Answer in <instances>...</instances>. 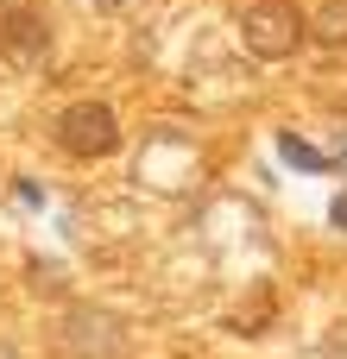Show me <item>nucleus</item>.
Segmentation results:
<instances>
[{
    "instance_id": "nucleus-7",
    "label": "nucleus",
    "mask_w": 347,
    "mask_h": 359,
    "mask_svg": "<svg viewBox=\"0 0 347 359\" xmlns=\"http://www.w3.org/2000/svg\"><path fill=\"white\" fill-rule=\"evenodd\" d=\"M335 227H347V202H335Z\"/></svg>"
},
{
    "instance_id": "nucleus-6",
    "label": "nucleus",
    "mask_w": 347,
    "mask_h": 359,
    "mask_svg": "<svg viewBox=\"0 0 347 359\" xmlns=\"http://www.w3.org/2000/svg\"><path fill=\"white\" fill-rule=\"evenodd\" d=\"M316 32H322V38H341V32H347V6H341V0H335V6H322Z\"/></svg>"
},
{
    "instance_id": "nucleus-3",
    "label": "nucleus",
    "mask_w": 347,
    "mask_h": 359,
    "mask_svg": "<svg viewBox=\"0 0 347 359\" xmlns=\"http://www.w3.org/2000/svg\"><path fill=\"white\" fill-rule=\"evenodd\" d=\"M63 347L76 359H126V328H120V316L82 303V309H70V322H63Z\"/></svg>"
},
{
    "instance_id": "nucleus-4",
    "label": "nucleus",
    "mask_w": 347,
    "mask_h": 359,
    "mask_svg": "<svg viewBox=\"0 0 347 359\" xmlns=\"http://www.w3.org/2000/svg\"><path fill=\"white\" fill-rule=\"evenodd\" d=\"M44 50V19L32 0H0V57L6 63H32Z\"/></svg>"
},
{
    "instance_id": "nucleus-2",
    "label": "nucleus",
    "mask_w": 347,
    "mask_h": 359,
    "mask_svg": "<svg viewBox=\"0 0 347 359\" xmlns=\"http://www.w3.org/2000/svg\"><path fill=\"white\" fill-rule=\"evenodd\" d=\"M57 145L76 151V158H107V151H120V120H114V107H107V101H76V107H63V114H57Z\"/></svg>"
},
{
    "instance_id": "nucleus-5",
    "label": "nucleus",
    "mask_w": 347,
    "mask_h": 359,
    "mask_svg": "<svg viewBox=\"0 0 347 359\" xmlns=\"http://www.w3.org/2000/svg\"><path fill=\"white\" fill-rule=\"evenodd\" d=\"M284 164H297V170H329L335 158H322V151H310L303 139H284Z\"/></svg>"
},
{
    "instance_id": "nucleus-8",
    "label": "nucleus",
    "mask_w": 347,
    "mask_h": 359,
    "mask_svg": "<svg viewBox=\"0 0 347 359\" xmlns=\"http://www.w3.org/2000/svg\"><path fill=\"white\" fill-rule=\"evenodd\" d=\"M0 359H19V353H13V347H0Z\"/></svg>"
},
{
    "instance_id": "nucleus-1",
    "label": "nucleus",
    "mask_w": 347,
    "mask_h": 359,
    "mask_svg": "<svg viewBox=\"0 0 347 359\" xmlns=\"http://www.w3.org/2000/svg\"><path fill=\"white\" fill-rule=\"evenodd\" d=\"M303 13L291 6V0H253L247 13H240V44L253 50V57H266V63H278V57H291L297 44H303Z\"/></svg>"
}]
</instances>
